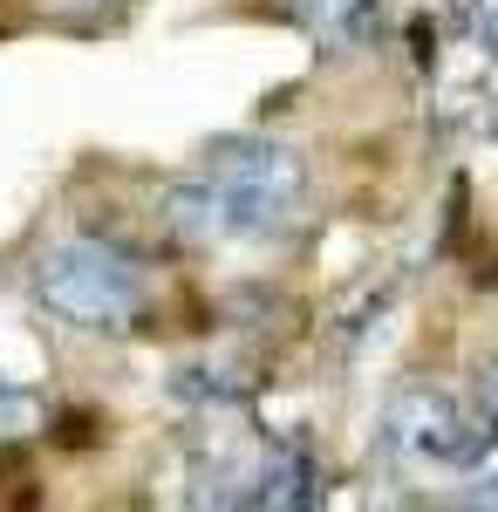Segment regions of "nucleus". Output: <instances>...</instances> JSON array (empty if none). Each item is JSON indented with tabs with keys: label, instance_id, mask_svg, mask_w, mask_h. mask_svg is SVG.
Returning <instances> with one entry per match:
<instances>
[{
	"label": "nucleus",
	"instance_id": "obj_1",
	"mask_svg": "<svg viewBox=\"0 0 498 512\" xmlns=\"http://www.w3.org/2000/svg\"><path fill=\"white\" fill-rule=\"evenodd\" d=\"M198 171L226 205V239H287L307 219V164L273 137H219Z\"/></svg>",
	"mask_w": 498,
	"mask_h": 512
},
{
	"label": "nucleus",
	"instance_id": "obj_2",
	"mask_svg": "<svg viewBox=\"0 0 498 512\" xmlns=\"http://www.w3.org/2000/svg\"><path fill=\"white\" fill-rule=\"evenodd\" d=\"M35 301L76 335H116L144 315V274L103 239H55L35 260Z\"/></svg>",
	"mask_w": 498,
	"mask_h": 512
},
{
	"label": "nucleus",
	"instance_id": "obj_3",
	"mask_svg": "<svg viewBox=\"0 0 498 512\" xmlns=\"http://www.w3.org/2000/svg\"><path fill=\"white\" fill-rule=\"evenodd\" d=\"M383 444L403 458V465H464L478 458V437H471V417L444 390H403L383 417Z\"/></svg>",
	"mask_w": 498,
	"mask_h": 512
},
{
	"label": "nucleus",
	"instance_id": "obj_4",
	"mask_svg": "<svg viewBox=\"0 0 498 512\" xmlns=\"http://www.w3.org/2000/svg\"><path fill=\"white\" fill-rule=\"evenodd\" d=\"M157 219L185 239V246H219V239H226V205H219V192H212V178H205V171L178 178V185H164Z\"/></svg>",
	"mask_w": 498,
	"mask_h": 512
},
{
	"label": "nucleus",
	"instance_id": "obj_5",
	"mask_svg": "<svg viewBox=\"0 0 498 512\" xmlns=\"http://www.w3.org/2000/svg\"><path fill=\"white\" fill-rule=\"evenodd\" d=\"M48 7H103V0H48Z\"/></svg>",
	"mask_w": 498,
	"mask_h": 512
}]
</instances>
